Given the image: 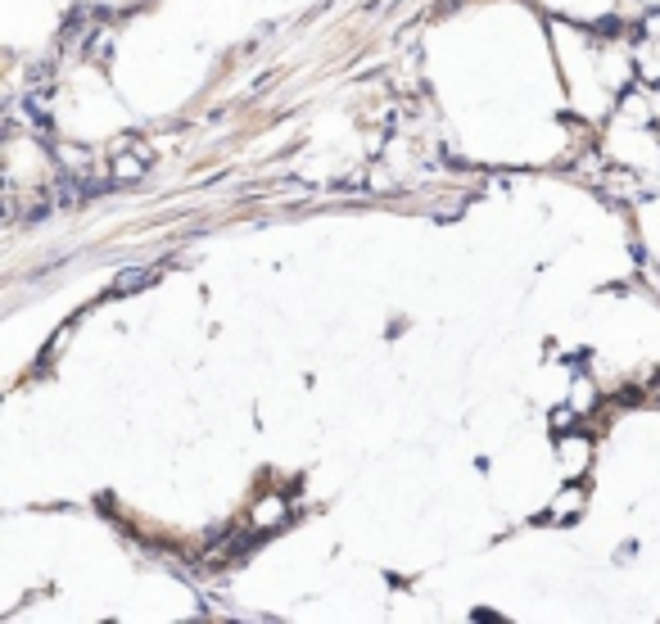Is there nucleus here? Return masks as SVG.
I'll list each match as a JSON object with an SVG mask.
<instances>
[{"instance_id":"nucleus-1","label":"nucleus","mask_w":660,"mask_h":624,"mask_svg":"<svg viewBox=\"0 0 660 624\" xmlns=\"http://www.w3.org/2000/svg\"><path fill=\"white\" fill-rule=\"evenodd\" d=\"M561 457H566V470H574V466L589 462V444H583V439L579 444H561Z\"/></svg>"},{"instance_id":"nucleus-2","label":"nucleus","mask_w":660,"mask_h":624,"mask_svg":"<svg viewBox=\"0 0 660 624\" xmlns=\"http://www.w3.org/2000/svg\"><path fill=\"white\" fill-rule=\"evenodd\" d=\"M140 285H150V272H127L114 295H132V290H140Z\"/></svg>"},{"instance_id":"nucleus-3","label":"nucleus","mask_w":660,"mask_h":624,"mask_svg":"<svg viewBox=\"0 0 660 624\" xmlns=\"http://www.w3.org/2000/svg\"><path fill=\"white\" fill-rule=\"evenodd\" d=\"M140 168H145L140 159H123V163H118V181H132V177H140Z\"/></svg>"}]
</instances>
